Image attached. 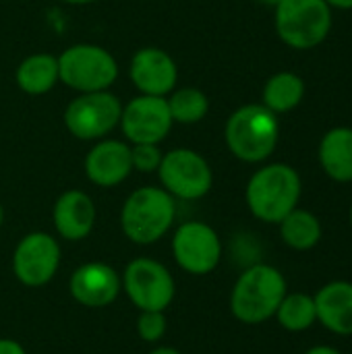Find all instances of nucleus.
<instances>
[{
	"mask_svg": "<svg viewBox=\"0 0 352 354\" xmlns=\"http://www.w3.org/2000/svg\"><path fill=\"white\" fill-rule=\"evenodd\" d=\"M303 197V178L286 162H263L247 180L245 203L251 216L263 224H278Z\"/></svg>",
	"mask_w": 352,
	"mask_h": 354,
	"instance_id": "nucleus-1",
	"label": "nucleus"
},
{
	"mask_svg": "<svg viewBox=\"0 0 352 354\" xmlns=\"http://www.w3.org/2000/svg\"><path fill=\"white\" fill-rule=\"evenodd\" d=\"M288 282L284 274L270 263H251L234 280L228 297L232 317L243 326H261L274 319Z\"/></svg>",
	"mask_w": 352,
	"mask_h": 354,
	"instance_id": "nucleus-2",
	"label": "nucleus"
},
{
	"mask_svg": "<svg viewBox=\"0 0 352 354\" xmlns=\"http://www.w3.org/2000/svg\"><path fill=\"white\" fill-rule=\"evenodd\" d=\"M228 151L245 164L268 162L280 141V118L263 104L237 108L224 124Z\"/></svg>",
	"mask_w": 352,
	"mask_h": 354,
	"instance_id": "nucleus-3",
	"label": "nucleus"
},
{
	"mask_svg": "<svg viewBox=\"0 0 352 354\" xmlns=\"http://www.w3.org/2000/svg\"><path fill=\"white\" fill-rule=\"evenodd\" d=\"M176 199L162 187L135 189L120 207V230L139 247L156 245L174 226Z\"/></svg>",
	"mask_w": 352,
	"mask_h": 354,
	"instance_id": "nucleus-4",
	"label": "nucleus"
},
{
	"mask_svg": "<svg viewBox=\"0 0 352 354\" xmlns=\"http://www.w3.org/2000/svg\"><path fill=\"white\" fill-rule=\"evenodd\" d=\"M334 25L326 0H280L274 6V29L284 46L297 52L319 48Z\"/></svg>",
	"mask_w": 352,
	"mask_h": 354,
	"instance_id": "nucleus-5",
	"label": "nucleus"
},
{
	"mask_svg": "<svg viewBox=\"0 0 352 354\" xmlns=\"http://www.w3.org/2000/svg\"><path fill=\"white\" fill-rule=\"evenodd\" d=\"M58 77L79 93L108 91L118 79V62L104 46L73 44L58 56Z\"/></svg>",
	"mask_w": 352,
	"mask_h": 354,
	"instance_id": "nucleus-6",
	"label": "nucleus"
},
{
	"mask_svg": "<svg viewBox=\"0 0 352 354\" xmlns=\"http://www.w3.org/2000/svg\"><path fill=\"white\" fill-rule=\"evenodd\" d=\"M120 286L137 311H166L176 297L170 270L154 257H135L120 274Z\"/></svg>",
	"mask_w": 352,
	"mask_h": 354,
	"instance_id": "nucleus-7",
	"label": "nucleus"
},
{
	"mask_svg": "<svg viewBox=\"0 0 352 354\" xmlns=\"http://www.w3.org/2000/svg\"><path fill=\"white\" fill-rule=\"evenodd\" d=\"M162 189L174 199L197 201L214 187V170L210 162L191 147H176L164 153L158 168Z\"/></svg>",
	"mask_w": 352,
	"mask_h": 354,
	"instance_id": "nucleus-8",
	"label": "nucleus"
},
{
	"mask_svg": "<svg viewBox=\"0 0 352 354\" xmlns=\"http://www.w3.org/2000/svg\"><path fill=\"white\" fill-rule=\"evenodd\" d=\"M120 114L122 102L108 89L79 93L68 102L62 118L73 137L81 141H100L120 124Z\"/></svg>",
	"mask_w": 352,
	"mask_h": 354,
	"instance_id": "nucleus-9",
	"label": "nucleus"
},
{
	"mask_svg": "<svg viewBox=\"0 0 352 354\" xmlns=\"http://www.w3.org/2000/svg\"><path fill=\"white\" fill-rule=\"evenodd\" d=\"M176 266L189 276L212 274L224 255V245L218 230L201 220H189L176 226L170 241Z\"/></svg>",
	"mask_w": 352,
	"mask_h": 354,
	"instance_id": "nucleus-10",
	"label": "nucleus"
},
{
	"mask_svg": "<svg viewBox=\"0 0 352 354\" xmlns=\"http://www.w3.org/2000/svg\"><path fill=\"white\" fill-rule=\"evenodd\" d=\"M62 261V249L56 236L44 230L25 234L10 259L12 276L27 288H39L54 280Z\"/></svg>",
	"mask_w": 352,
	"mask_h": 354,
	"instance_id": "nucleus-11",
	"label": "nucleus"
},
{
	"mask_svg": "<svg viewBox=\"0 0 352 354\" xmlns=\"http://www.w3.org/2000/svg\"><path fill=\"white\" fill-rule=\"evenodd\" d=\"M172 124L174 120L166 97L139 93L137 97H133L122 106L118 127L131 145L137 143L160 145L170 135Z\"/></svg>",
	"mask_w": 352,
	"mask_h": 354,
	"instance_id": "nucleus-12",
	"label": "nucleus"
},
{
	"mask_svg": "<svg viewBox=\"0 0 352 354\" xmlns=\"http://www.w3.org/2000/svg\"><path fill=\"white\" fill-rule=\"evenodd\" d=\"M68 292L85 309H106L122 292L120 274L110 263L87 261L71 274Z\"/></svg>",
	"mask_w": 352,
	"mask_h": 354,
	"instance_id": "nucleus-13",
	"label": "nucleus"
},
{
	"mask_svg": "<svg viewBox=\"0 0 352 354\" xmlns=\"http://www.w3.org/2000/svg\"><path fill=\"white\" fill-rule=\"evenodd\" d=\"M129 77L139 93L168 97V93L176 89L178 66L166 50L147 46L133 54Z\"/></svg>",
	"mask_w": 352,
	"mask_h": 354,
	"instance_id": "nucleus-14",
	"label": "nucleus"
},
{
	"mask_svg": "<svg viewBox=\"0 0 352 354\" xmlns=\"http://www.w3.org/2000/svg\"><path fill=\"white\" fill-rule=\"evenodd\" d=\"M83 168L91 185L102 189L118 187L133 172L131 143L108 137L95 141V145L85 156Z\"/></svg>",
	"mask_w": 352,
	"mask_h": 354,
	"instance_id": "nucleus-15",
	"label": "nucleus"
},
{
	"mask_svg": "<svg viewBox=\"0 0 352 354\" xmlns=\"http://www.w3.org/2000/svg\"><path fill=\"white\" fill-rule=\"evenodd\" d=\"M95 203L81 189H68L58 195L52 207V224L62 241L79 243L95 226Z\"/></svg>",
	"mask_w": 352,
	"mask_h": 354,
	"instance_id": "nucleus-16",
	"label": "nucleus"
},
{
	"mask_svg": "<svg viewBox=\"0 0 352 354\" xmlns=\"http://www.w3.org/2000/svg\"><path fill=\"white\" fill-rule=\"evenodd\" d=\"M317 324L334 336H352V282L332 280L326 282L315 295Z\"/></svg>",
	"mask_w": 352,
	"mask_h": 354,
	"instance_id": "nucleus-17",
	"label": "nucleus"
},
{
	"mask_svg": "<svg viewBox=\"0 0 352 354\" xmlns=\"http://www.w3.org/2000/svg\"><path fill=\"white\" fill-rule=\"evenodd\" d=\"M317 162L322 172L338 183H352V127H332L324 133L317 145Z\"/></svg>",
	"mask_w": 352,
	"mask_h": 354,
	"instance_id": "nucleus-18",
	"label": "nucleus"
},
{
	"mask_svg": "<svg viewBox=\"0 0 352 354\" xmlns=\"http://www.w3.org/2000/svg\"><path fill=\"white\" fill-rule=\"evenodd\" d=\"M276 226L280 232V241L297 253L313 251L324 239V224L319 216L301 205L295 207Z\"/></svg>",
	"mask_w": 352,
	"mask_h": 354,
	"instance_id": "nucleus-19",
	"label": "nucleus"
},
{
	"mask_svg": "<svg viewBox=\"0 0 352 354\" xmlns=\"http://www.w3.org/2000/svg\"><path fill=\"white\" fill-rule=\"evenodd\" d=\"M17 87L29 95H44L54 89L58 77V56L48 52H35L23 58L15 71Z\"/></svg>",
	"mask_w": 352,
	"mask_h": 354,
	"instance_id": "nucleus-20",
	"label": "nucleus"
},
{
	"mask_svg": "<svg viewBox=\"0 0 352 354\" xmlns=\"http://www.w3.org/2000/svg\"><path fill=\"white\" fill-rule=\"evenodd\" d=\"M307 85L305 79L293 71H278L274 73L261 89V104L272 110L276 116L293 112L305 100Z\"/></svg>",
	"mask_w": 352,
	"mask_h": 354,
	"instance_id": "nucleus-21",
	"label": "nucleus"
},
{
	"mask_svg": "<svg viewBox=\"0 0 352 354\" xmlns=\"http://www.w3.org/2000/svg\"><path fill=\"white\" fill-rule=\"evenodd\" d=\"M274 319L284 332H290V334L309 332L317 324V309H315L313 295L301 292V290H288Z\"/></svg>",
	"mask_w": 352,
	"mask_h": 354,
	"instance_id": "nucleus-22",
	"label": "nucleus"
},
{
	"mask_svg": "<svg viewBox=\"0 0 352 354\" xmlns=\"http://www.w3.org/2000/svg\"><path fill=\"white\" fill-rule=\"evenodd\" d=\"M168 108L172 120L178 124H197L210 112V97L199 87H180L170 93Z\"/></svg>",
	"mask_w": 352,
	"mask_h": 354,
	"instance_id": "nucleus-23",
	"label": "nucleus"
},
{
	"mask_svg": "<svg viewBox=\"0 0 352 354\" xmlns=\"http://www.w3.org/2000/svg\"><path fill=\"white\" fill-rule=\"evenodd\" d=\"M168 332L166 311H139L137 317V334L147 344H158L164 340Z\"/></svg>",
	"mask_w": 352,
	"mask_h": 354,
	"instance_id": "nucleus-24",
	"label": "nucleus"
},
{
	"mask_svg": "<svg viewBox=\"0 0 352 354\" xmlns=\"http://www.w3.org/2000/svg\"><path fill=\"white\" fill-rule=\"evenodd\" d=\"M162 158H164V153L160 151L158 145H151V143L131 145V162H133V170H137V172H143V174L158 172Z\"/></svg>",
	"mask_w": 352,
	"mask_h": 354,
	"instance_id": "nucleus-25",
	"label": "nucleus"
},
{
	"mask_svg": "<svg viewBox=\"0 0 352 354\" xmlns=\"http://www.w3.org/2000/svg\"><path fill=\"white\" fill-rule=\"evenodd\" d=\"M0 354H27L25 348L12 338H0Z\"/></svg>",
	"mask_w": 352,
	"mask_h": 354,
	"instance_id": "nucleus-26",
	"label": "nucleus"
},
{
	"mask_svg": "<svg viewBox=\"0 0 352 354\" xmlns=\"http://www.w3.org/2000/svg\"><path fill=\"white\" fill-rule=\"evenodd\" d=\"M303 354H344L340 348L332 346V344H315L311 348H307Z\"/></svg>",
	"mask_w": 352,
	"mask_h": 354,
	"instance_id": "nucleus-27",
	"label": "nucleus"
},
{
	"mask_svg": "<svg viewBox=\"0 0 352 354\" xmlns=\"http://www.w3.org/2000/svg\"><path fill=\"white\" fill-rule=\"evenodd\" d=\"M332 10H352V0H326Z\"/></svg>",
	"mask_w": 352,
	"mask_h": 354,
	"instance_id": "nucleus-28",
	"label": "nucleus"
},
{
	"mask_svg": "<svg viewBox=\"0 0 352 354\" xmlns=\"http://www.w3.org/2000/svg\"><path fill=\"white\" fill-rule=\"evenodd\" d=\"M147 354H183L180 351L172 348V346H156L154 351H149Z\"/></svg>",
	"mask_w": 352,
	"mask_h": 354,
	"instance_id": "nucleus-29",
	"label": "nucleus"
},
{
	"mask_svg": "<svg viewBox=\"0 0 352 354\" xmlns=\"http://www.w3.org/2000/svg\"><path fill=\"white\" fill-rule=\"evenodd\" d=\"M62 2L73 4V6H83V4H91V2H95V0H62Z\"/></svg>",
	"mask_w": 352,
	"mask_h": 354,
	"instance_id": "nucleus-30",
	"label": "nucleus"
},
{
	"mask_svg": "<svg viewBox=\"0 0 352 354\" xmlns=\"http://www.w3.org/2000/svg\"><path fill=\"white\" fill-rule=\"evenodd\" d=\"M259 2H263V4H268V6H272V8H274L280 0H259Z\"/></svg>",
	"mask_w": 352,
	"mask_h": 354,
	"instance_id": "nucleus-31",
	"label": "nucleus"
},
{
	"mask_svg": "<svg viewBox=\"0 0 352 354\" xmlns=\"http://www.w3.org/2000/svg\"><path fill=\"white\" fill-rule=\"evenodd\" d=\"M2 224H4V207L0 203V228H2Z\"/></svg>",
	"mask_w": 352,
	"mask_h": 354,
	"instance_id": "nucleus-32",
	"label": "nucleus"
},
{
	"mask_svg": "<svg viewBox=\"0 0 352 354\" xmlns=\"http://www.w3.org/2000/svg\"><path fill=\"white\" fill-rule=\"evenodd\" d=\"M349 224H351V228H352V203H351V207H349Z\"/></svg>",
	"mask_w": 352,
	"mask_h": 354,
	"instance_id": "nucleus-33",
	"label": "nucleus"
}]
</instances>
